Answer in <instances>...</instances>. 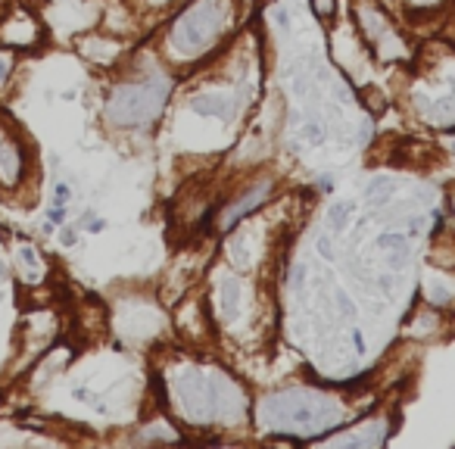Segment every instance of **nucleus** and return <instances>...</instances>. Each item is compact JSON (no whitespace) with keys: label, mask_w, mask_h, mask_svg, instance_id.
I'll list each match as a JSON object with an SVG mask.
<instances>
[{"label":"nucleus","mask_w":455,"mask_h":449,"mask_svg":"<svg viewBox=\"0 0 455 449\" xmlns=\"http://www.w3.org/2000/svg\"><path fill=\"white\" fill-rule=\"evenodd\" d=\"M172 406L181 412L191 425L209 427L218 421H240L246 408V397L234 378L225 371H206V368H178L169 378Z\"/></svg>","instance_id":"f257e3e1"},{"label":"nucleus","mask_w":455,"mask_h":449,"mask_svg":"<svg viewBox=\"0 0 455 449\" xmlns=\"http://www.w3.org/2000/svg\"><path fill=\"white\" fill-rule=\"evenodd\" d=\"M343 418V408L334 397L306 390V387H290L265 397L256 408V421L269 431H284V434H306V437H318L321 431L334 427Z\"/></svg>","instance_id":"f03ea898"},{"label":"nucleus","mask_w":455,"mask_h":449,"mask_svg":"<svg viewBox=\"0 0 455 449\" xmlns=\"http://www.w3.org/2000/svg\"><path fill=\"white\" fill-rule=\"evenodd\" d=\"M169 91L172 82L159 72H150V75L135 78V82H119L106 100V125H112V128H147L159 119Z\"/></svg>","instance_id":"7ed1b4c3"},{"label":"nucleus","mask_w":455,"mask_h":449,"mask_svg":"<svg viewBox=\"0 0 455 449\" xmlns=\"http://www.w3.org/2000/svg\"><path fill=\"white\" fill-rule=\"evenodd\" d=\"M231 22V0H197L169 29V50L178 59H197L222 38Z\"/></svg>","instance_id":"20e7f679"},{"label":"nucleus","mask_w":455,"mask_h":449,"mask_svg":"<svg viewBox=\"0 0 455 449\" xmlns=\"http://www.w3.org/2000/svg\"><path fill=\"white\" fill-rule=\"evenodd\" d=\"M356 19H359V31H362L365 44L384 63L409 59V41L399 35V29L390 22V16L374 0H356Z\"/></svg>","instance_id":"39448f33"},{"label":"nucleus","mask_w":455,"mask_h":449,"mask_svg":"<svg viewBox=\"0 0 455 449\" xmlns=\"http://www.w3.org/2000/svg\"><path fill=\"white\" fill-rule=\"evenodd\" d=\"M44 31L41 22L35 19V13L29 6L10 3L3 13H0V44L13 47V50H29V47L41 44Z\"/></svg>","instance_id":"423d86ee"},{"label":"nucleus","mask_w":455,"mask_h":449,"mask_svg":"<svg viewBox=\"0 0 455 449\" xmlns=\"http://www.w3.org/2000/svg\"><path fill=\"white\" fill-rule=\"evenodd\" d=\"M25 178V147L13 125L0 122V187L10 191Z\"/></svg>","instance_id":"0eeeda50"},{"label":"nucleus","mask_w":455,"mask_h":449,"mask_svg":"<svg viewBox=\"0 0 455 449\" xmlns=\"http://www.w3.org/2000/svg\"><path fill=\"white\" fill-rule=\"evenodd\" d=\"M269 193H271V178L256 181L250 191H244L237 200H231V203L222 209V216H218V231H231L240 219H246L253 209H259V206L269 200Z\"/></svg>","instance_id":"6e6552de"},{"label":"nucleus","mask_w":455,"mask_h":449,"mask_svg":"<svg viewBox=\"0 0 455 449\" xmlns=\"http://www.w3.org/2000/svg\"><path fill=\"white\" fill-rule=\"evenodd\" d=\"M78 47H82V57H88L91 63H97V66H110L112 59L119 57V44L110 41V38H103V35L82 38V41H78Z\"/></svg>","instance_id":"1a4fd4ad"},{"label":"nucleus","mask_w":455,"mask_h":449,"mask_svg":"<svg viewBox=\"0 0 455 449\" xmlns=\"http://www.w3.org/2000/svg\"><path fill=\"white\" fill-rule=\"evenodd\" d=\"M421 110H424L427 122H433V125H455V82L449 84V94L433 97L431 103H424Z\"/></svg>","instance_id":"9d476101"},{"label":"nucleus","mask_w":455,"mask_h":449,"mask_svg":"<svg viewBox=\"0 0 455 449\" xmlns=\"http://www.w3.org/2000/svg\"><path fill=\"white\" fill-rule=\"evenodd\" d=\"M191 106L203 116H216V119H231L234 116V97L228 94H200L191 100Z\"/></svg>","instance_id":"9b49d317"},{"label":"nucleus","mask_w":455,"mask_h":449,"mask_svg":"<svg viewBox=\"0 0 455 449\" xmlns=\"http://www.w3.org/2000/svg\"><path fill=\"white\" fill-rule=\"evenodd\" d=\"M378 246L387 253V256H390V265H393V269H403L405 259H409V237H405V234H393V231L380 234V237H378Z\"/></svg>","instance_id":"f8f14e48"},{"label":"nucleus","mask_w":455,"mask_h":449,"mask_svg":"<svg viewBox=\"0 0 455 449\" xmlns=\"http://www.w3.org/2000/svg\"><path fill=\"white\" fill-rule=\"evenodd\" d=\"M218 309H222V318L225 321L237 318V309H240V284L234 278H225L222 287H218Z\"/></svg>","instance_id":"ddd939ff"},{"label":"nucleus","mask_w":455,"mask_h":449,"mask_svg":"<svg viewBox=\"0 0 455 449\" xmlns=\"http://www.w3.org/2000/svg\"><path fill=\"white\" fill-rule=\"evenodd\" d=\"M431 263L437 269H455V231H443L431 250Z\"/></svg>","instance_id":"4468645a"},{"label":"nucleus","mask_w":455,"mask_h":449,"mask_svg":"<svg viewBox=\"0 0 455 449\" xmlns=\"http://www.w3.org/2000/svg\"><path fill=\"white\" fill-rule=\"evenodd\" d=\"M396 181L393 178H387V175H378L368 184V203L371 206H380V203H390V197L396 193Z\"/></svg>","instance_id":"2eb2a0df"},{"label":"nucleus","mask_w":455,"mask_h":449,"mask_svg":"<svg viewBox=\"0 0 455 449\" xmlns=\"http://www.w3.org/2000/svg\"><path fill=\"white\" fill-rule=\"evenodd\" d=\"M19 265H25V278L29 281H41L44 278V263H41V256H38V250L35 246H19Z\"/></svg>","instance_id":"dca6fc26"},{"label":"nucleus","mask_w":455,"mask_h":449,"mask_svg":"<svg viewBox=\"0 0 455 449\" xmlns=\"http://www.w3.org/2000/svg\"><path fill=\"white\" fill-rule=\"evenodd\" d=\"M424 297H427V303H431V306H449L455 300V293H452V287L443 284V281L427 278L424 281Z\"/></svg>","instance_id":"f3484780"},{"label":"nucleus","mask_w":455,"mask_h":449,"mask_svg":"<svg viewBox=\"0 0 455 449\" xmlns=\"http://www.w3.org/2000/svg\"><path fill=\"white\" fill-rule=\"evenodd\" d=\"M352 212H356V203H350V200H340V203H334V206H331L327 219H331V225L340 231V228L350 225V216H352Z\"/></svg>","instance_id":"a211bd4d"},{"label":"nucleus","mask_w":455,"mask_h":449,"mask_svg":"<svg viewBox=\"0 0 455 449\" xmlns=\"http://www.w3.org/2000/svg\"><path fill=\"white\" fill-rule=\"evenodd\" d=\"M13 66H16L13 53H10V50H0V91H3V88H6V82H10Z\"/></svg>","instance_id":"6ab92c4d"},{"label":"nucleus","mask_w":455,"mask_h":449,"mask_svg":"<svg viewBox=\"0 0 455 449\" xmlns=\"http://www.w3.org/2000/svg\"><path fill=\"white\" fill-rule=\"evenodd\" d=\"M334 10H337V3H334V0H312V13H315L321 22L334 19Z\"/></svg>","instance_id":"aec40b11"},{"label":"nucleus","mask_w":455,"mask_h":449,"mask_svg":"<svg viewBox=\"0 0 455 449\" xmlns=\"http://www.w3.org/2000/svg\"><path fill=\"white\" fill-rule=\"evenodd\" d=\"M303 138L312 140V144H321V140H325V128H321V122L309 119V122H306V128H303Z\"/></svg>","instance_id":"412c9836"},{"label":"nucleus","mask_w":455,"mask_h":449,"mask_svg":"<svg viewBox=\"0 0 455 449\" xmlns=\"http://www.w3.org/2000/svg\"><path fill=\"white\" fill-rule=\"evenodd\" d=\"M337 309L343 318H352L356 315V309H352V303H350V297H343V293H337Z\"/></svg>","instance_id":"4be33fe9"},{"label":"nucleus","mask_w":455,"mask_h":449,"mask_svg":"<svg viewBox=\"0 0 455 449\" xmlns=\"http://www.w3.org/2000/svg\"><path fill=\"white\" fill-rule=\"evenodd\" d=\"M318 250H321V256H325V259H334V244H331V237H318Z\"/></svg>","instance_id":"5701e85b"},{"label":"nucleus","mask_w":455,"mask_h":449,"mask_svg":"<svg viewBox=\"0 0 455 449\" xmlns=\"http://www.w3.org/2000/svg\"><path fill=\"white\" fill-rule=\"evenodd\" d=\"M66 203H69V187L57 184V206H66Z\"/></svg>","instance_id":"b1692460"},{"label":"nucleus","mask_w":455,"mask_h":449,"mask_svg":"<svg viewBox=\"0 0 455 449\" xmlns=\"http://www.w3.org/2000/svg\"><path fill=\"white\" fill-rule=\"evenodd\" d=\"M274 19H278L281 29H290V16H287V10H278V13H274Z\"/></svg>","instance_id":"393cba45"},{"label":"nucleus","mask_w":455,"mask_h":449,"mask_svg":"<svg viewBox=\"0 0 455 449\" xmlns=\"http://www.w3.org/2000/svg\"><path fill=\"white\" fill-rule=\"evenodd\" d=\"M352 344H356V353L362 356V353H365V340H362V334H359V331H352Z\"/></svg>","instance_id":"a878e982"},{"label":"nucleus","mask_w":455,"mask_h":449,"mask_svg":"<svg viewBox=\"0 0 455 449\" xmlns=\"http://www.w3.org/2000/svg\"><path fill=\"white\" fill-rule=\"evenodd\" d=\"M63 244H75V231H63Z\"/></svg>","instance_id":"bb28decb"},{"label":"nucleus","mask_w":455,"mask_h":449,"mask_svg":"<svg viewBox=\"0 0 455 449\" xmlns=\"http://www.w3.org/2000/svg\"><path fill=\"white\" fill-rule=\"evenodd\" d=\"M418 6H437V3H443V0H415Z\"/></svg>","instance_id":"cd10ccee"},{"label":"nucleus","mask_w":455,"mask_h":449,"mask_svg":"<svg viewBox=\"0 0 455 449\" xmlns=\"http://www.w3.org/2000/svg\"><path fill=\"white\" fill-rule=\"evenodd\" d=\"M6 6H10V0H0V13H3V10H6Z\"/></svg>","instance_id":"c85d7f7f"},{"label":"nucleus","mask_w":455,"mask_h":449,"mask_svg":"<svg viewBox=\"0 0 455 449\" xmlns=\"http://www.w3.org/2000/svg\"><path fill=\"white\" fill-rule=\"evenodd\" d=\"M452 147H455V140H452Z\"/></svg>","instance_id":"c756f323"}]
</instances>
